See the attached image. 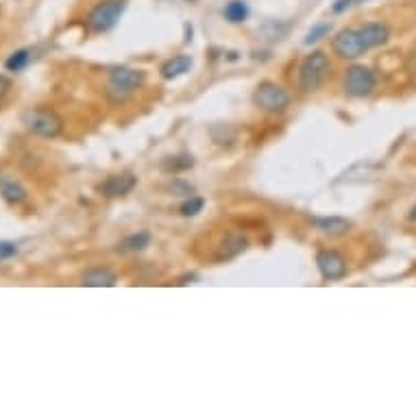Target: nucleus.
<instances>
[{
	"instance_id": "f257e3e1",
	"label": "nucleus",
	"mask_w": 416,
	"mask_h": 416,
	"mask_svg": "<svg viewBox=\"0 0 416 416\" xmlns=\"http://www.w3.org/2000/svg\"><path fill=\"white\" fill-rule=\"evenodd\" d=\"M332 70L330 57H327L322 50H314L312 55H308L301 66H299V87L301 92H314L325 83L327 74Z\"/></svg>"
},
{
	"instance_id": "f03ea898",
	"label": "nucleus",
	"mask_w": 416,
	"mask_h": 416,
	"mask_svg": "<svg viewBox=\"0 0 416 416\" xmlns=\"http://www.w3.org/2000/svg\"><path fill=\"white\" fill-rule=\"evenodd\" d=\"M22 125L40 135V137H57L59 133H62L64 129V123H62V118L57 116L55 109L50 107H35V109H28L22 113Z\"/></svg>"
},
{
	"instance_id": "7ed1b4c3",
	"label": "nucleus",
	"mask_w": 416,
	"mask_h": 416,
	"mask_svg": "<svg viewBox=\"0 0 416 416\" xmlns=\"http://www.w3.org/2000/svg\"><path fill=\"white\" fill-rule=\"evenodd\" d=\"M129 0H103L99 3L90 16H87V26H90L92 33H107L118 24V20L123 18L127 11Z\"/></svg>"
},
{
	"instance_id": "20e7f679",
	"label": "nucleus",
	"mask_w": 416,
	"mask_h": 416,
	"mask_svg": "<svg viewBox=\"0 0 416 416\" xmlns=\"http://www.w3.org/2000/svg\"><path fill=\"white\" fill-rule=\"evenodd\" d=\"M146 74L142 70H133V68H116L109 72V85L107 92L109 96H113L116 101H125L127 96H131L135 90L144 85Z\"/></svg>"
},
{
	"instance_id": "39448f33",
	"label": "nucleus",
	"mask_w": 416,
	"mask_h": 416,
	"mask_svg": "<svg viewBox=\"0 0 416 416\" xmlns=\"http://www.w3.org/2000/svg\"><path fill=\"white\" fill-rule=\"evenodd\" d=\"M253 103L266 113H281L290 107V94L281 85L264 81L257 85V90L253 94Z\"/></svg>"
},
{
	"instance_id": "423d86ee",
	"label": "nucleus",
	"mask_w": 416,
	"mask_h": 416,
	"mask_svg": "<svg viewBox=\"0 0 416 416\" xmlns=\"http://www.w3.org/2000/svg\"><path fill=\"white\" fill-rule=\"evenodd\" d=\"M375 74L366 66H351L344 74V90L353 99H364L375 90Z\"/></svg>"
},
{
	"instance_id": "0eeeda50",
	"label": "nucleus",
	"mask_w": 416,
	"mask_h": 416,
	"mask_svg": "<svg viewBox=\"0 0 416 416\" xmlns=\"http://www.w3.org/2000/svg\"><path fill=\"white\" fill-rule=\"evenodd\" d=\"M332 46H334V52L342 59H358L369 50L358 28H344V31H340L334 38Z\"/></svg>"
},
{
	"instance_id": "6e6552de",
	"label": "nucleus",
	"mask_w": 416,
	"mask_h": 416,
	"mask_svg": "<svg viewBox=\"0 0 416 416\" xmlns=\"http://www.w3.org/2000/svg\"><path fill=\"white\" fill-rule=\"evenodd\" d=\"M316 266H318L322 279H327V281H338L347 275V259L342 257V253H338L334 249L318 251Z\"/></svg>"
},
{
	"instance_id": "1a4fd4ad",
	"label": "nucleus",
	"mask_w": 416,
	"mask_h": 416,
	"mask_svg": "<svg viewBox=\"0 0 416 416\" xmlns=\"http://www.w3.org/2000/svg\"><path fill=\"white\" fill-rule=\"evenodd\" d=\"M135 186H137V176L131 172H125V174H113V176H109V179H105L99 186V192L107 198H116V196L129 194Z\"/></svg>"
},
{
	"instance_id": "9d476101",
	"label": "nucleus",
	"mask_w": 416,
	"mask_h": 416,
	"mask_svg": "<svg viewBox=\"0 0 416 416\" xmlns=\"http://www.w3.org/2000/svg\"><path fill=\"white\" fill-rule=\"evenodd\" d=\"M247 247H249V240L242 235V233H229L225 240L220 242V247H218V253H216V259L218 262H227V259H233V257H237L240 253H244L247 251Z\"/></svg>"
},
{
	"instance_id": "9b49d317",
	"label": "nucleus",
	"mask_w": 416,
	"mask_h": 416,
	"mask_svg": "<svg viewBox=\"0 0 416 416\" xmlns=\"http://www.w3.org/2000/svg\"><path fill=\"white\" fill-rule=\"evenodd\" d=\"M358 31H360V35H362V40H364L369 50L375 48V46L386 44V42H388V38H390V28L386 26L383 22H369V24L360 26Z\"/></svg>"
},
{
	"instance_id": "f8f14e48",
	"label": "nucleus",
	"mask_w": 416,
	"mask_h": 416,
	"mask_svg": "<svg viewBox=\"0 0 416 416\" xmlns=\"http://www.w3.org/2000/svg\"><path fill=\"white\" fill-rule=\"evenodd\" d=\"M116 281H118V275L109 269H103V266L85 271L81 277V286H87V288H111L116 286Z\"/></svg>"
},
{
	"instance_id": "ddd939ff",
	"label": "nucleus",
	"mask_w": 416,
	"mask_h": 416,
	"mask_svg": "<svg viewBox=\"0 0 416 416\" xmlns=\"http://www.w3.org/2000/svg\"><path fill=\"white\" fill-rule=\"evenodd\" d=\"M0 194H3V198L9 203V205H20L26 201V188L13 179V176H0Z\"/></svg>"
},
{
	"instance_id": "4468645a",
	"label": "nucleus",
	"mask_w": 416,
	"mask_h": 416,
	"mask_svg": "<svg viewBox=\"0 0 416 416\" xmlns=\"http://www.w3.org/2000/svg\"><path fill=\"white\" fill-rule=\"evenodd\" d=\"M192 64H194V62H192V57H190V55H176V57L168 59V62L162 66V77L168 79V81H172V79H176V77H181V74L190 72Z\"/></svg>"
},
{
	"instance_id": "2eb2a0df",
	"label": "nucleus",
	"mask_w": 416,
	"mask_h": 416,
	"mask_svg": "<svg viewBox=\"0 0 416 416\" xmlns=\"http://www.w3.org/2000/svg\"><path fill=\"white\" fill-rule=\"evenodd\" d=\"M314 225L318 231L327 233V235H344L351 229V220L342 218V216H322V218H314Z\"/></svg>"
},
{
	"instance_id": "dca6fc26",
	"label": "nucleus",
	"mask_w": 416,
	"mask_h": 416,
	"mask_svg": "<svg viewBox=\"0 0 416 416\" xmlns=\"http://www.w3.org/2000/svg\"><path fill=\"white\" fill-rule=\"evenodd\" d=\"M148 244H151V233H148V231H137V233L127 235L125 240L118 244V251H123V253H137V251H144Z\"/></svg>"
},
{
	"instance_id": "f3484780",
	"label": "nucleus",
	"mask_w": 416,
	"mask_h": 416,
	"mask_svg": "<svg viewBox=\"0 0 416 416\" xmlns=\"http://www.w3.org/2000/svg\"><path fill=\"white\" fill-rule=\"evenodd\" d=\"M31 59H33L31 48H20V50L9 55V59L5 62V70L7 72H22L28 64H31Z\"/></svg>"
},
{
	"instance_id": "a211bd4d",
	"label": "nucleus",
	"mask_w": 416,
	"mask_h": 416,
	"mask_svg": "<svg viewBox=\"0 0 416 416\" xmlns=\"http://www.w3.org/2000/svg\"><path fill=\"white\" fill-rule=\"evenodd\" d=\"M223 16L231 24H240L249 18V7L244 0H231V3H227V7L223 9Z\"/></svg>"
},
{
	"instance_id": "6ab92c4d",
	"label": "nucleus",
	"mask_w": 416,
	"mask_h": 416,
	"mask_svg": "<svg viewBox=\"0 0 416 416\" xmlns=\"http://www.w3.org/2000/svg\"><path fill=\"white\" fill-rule=\"evenodd\" d=\"M330 31H332V22H320V24L312 26V31L305 35L303 44H305V46H312V44H316V42H320L322 38L330 35Z\"/></svg>"
},
{
	"instance_id": "aec40b11",
	"label": "nucleus",
	"mask_w": 416,
	"mask_h": 416,
	"mask_svg": "<svg viewBox=\"0 0 416 416\" xmlns=\"http://www.w3.org/2000/svg\"><path fill=\"white\" fill-rule=\"evenodd\" d=\"M203 207H205V201L201 196H190L181 207H179V212L181 216H196L198 212H203Z\"/></svg>"
},
{
	"instance_id": "412c9836",
	"label": "nucleus",
	"mask_w": 416,
	"mask_h": 416,
	"mask_svg": "<svg viewBox=\"0 0 416 416\" xmlns=\"http://www.w3.org/2000/svg\"><path fill=\"white\" fill-rule=\"evenodd\" d=\"M192 166H194V159H192V155H179V157H172V162L164 164V168H166V170H170V172L188 170V168H192Z\"/></svg>"
},
{
	"instance_id": "4be33fe9",
	"label": "nucleus",
	"mask_w": 416,
	"mask_h": 416,
	"mask_svg": "<svg viewBox=\"0 0 416 416\" xmlns=\"http://www.w3.org/2000/svg\"><path fill=\"white\" fill-rule=\"evenodd\" d=\"M362 3H366V0H336V3L332 5V11H334V13H344L347 9L358 7V5H362Z\"/></svg>"
},
{
	"instance_id": "5701e85b",
	"label": "nucleus",
	"mask_w": 416,
	"mask_h": 416,
	"mask_svg": "<svg viewBox=\"0 0 416 416\" xmlns=\"http://www.w3.org/2000/svg\"><path fill=\"white\" fill-rule=\"evenodd\" d=\"M16 253H18V247H16L13 242H7V240L0 242V259H9V257H13Z\"/></svg>"
},
{
	"instance_id": "b1692460",
	"label": "nucleus",
	"mask_w": 416,
	"mask_h": 416,
	"mask_svg": "<svg viewBox=\"0 0 416 416\" xmlns=\"http://www.w3.org/2000/svg\"><path fill=\"white\" fill-rule=\"evenodd\" d=\"M11 90V79L5 77V74H0V101H3Z\"/></svg>"
},
{
	"instance_id": "393cba45",
	"label": "nucleus",
	"mask_w": 416,
	"mask_h": 416,
	"mask_svg": "<svg viewBox=\"0 0 416 416\" xmlns=\"http://www.w3.org/2000/svg\"><path fill=\"white\" fill-rule=\"evenodd\" d=\"M410 220H412V223H416V205L412 207V212H410Z\"/></svg>"
},
{
	"instance_id": "a878e982",
	"label": "nucleus",
	"mask_w": 416,
	"mask_h": 416,
	"mask_svg": "<svg viewBox=\"0 0 416 416\" xmlns=\"http://www.w3.org/2000/svg\"><path fill=\"white\" fill-rule=\"evenodd\" d=\"M186 3H196V0H186Z\"/></svg>"
}]
</instances>
